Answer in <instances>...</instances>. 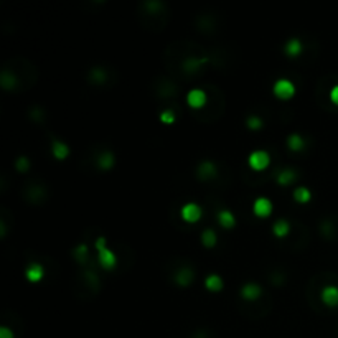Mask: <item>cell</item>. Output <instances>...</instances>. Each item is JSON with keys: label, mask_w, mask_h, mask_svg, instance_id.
<instances>
[{"label": "cell", "mask_w": 338, "mask_h": 338, "mask_svg": "<svg viewBox=\"0 0 338 338\" xmlns=\"http://www.w3.org/2000/svg\"><path fill=\"white\" fill-rule=\"evenodd\" d=\"M88 256H90V251H88L86 244H81V246H78L76 249H74V257H76V261L79 262V264H86Z\"/></svg>", "instance_id": "83f0119b"}, {"label": "cell", "mask_w": 338, "mask_h": 338, "mask_svg": "<svg viewBox=\"0 0 338 338\" xmlns=\"http://www.w3.org/2000/svg\"><path fill=\"white\" fill-rule=\"evenodd\" d=\"M322 233L325 234L327 238H330L332 234H333V225H332L330 220H325V221L322 223Z\"/></svg>", "instance_id": "1f68e13d"}, {"label": "cell", "mask_w": 338, "mask_h": 338, "mask_svg": "<svg viewBox=\"0 0 338 338\" xmlns=\"http://www.w3.org/2000/svg\"><path fill=\"white\" fill-rule=\"evenodd\" d=\"M272 231L277 238H286L289 233H291V223L287 220H279L275 221L272 226Z\"/></svg>", "instance_id": "ffe728a7"}, {"label": "cell", "mask_w": 338, "mask_h": 338, "mask_svg": "<svg viewBox=\"0 0 338 338\" xmlns=\"http://www.w3.org/2000/svg\"><path fill=\"white\" fill-rule=\"evenodd\" d=\"M19 84H20V76L17 74V71L10 69L8 66L3 68L2 74H0V86L5 91H12V90H17Z\"/></svg>", "instance_id": "3957f363"}, {"label": "cell", "mask_w": 338, "mask_h": 338, "mask_svg": "<svg viewBox=\"0 0 338 338\" xmlns=\"http://www.w3.org/2000/svg\"><path fill=\"white\" fill-rule=\"evenodd\" d=\"M262 126V121L259 117H256V115H251V117H248V127L252 129V131H256V129H259Z\"/></svg>", "instance_id": "4dcf8cb0"}, {"label": "cell", "mask_w": 338, "mask_h": 338, "mask_svg": "<svg viewBox=\"0 0 338 338\" xmlns=\"http://www.w3.org/2000/svg\"><path fill=\"white\" fill-rule=\"evenodd\" d=\"M286 53L289 56H299L302 53V43L299 38H292L286 43Z\"/></svg>", "instance_id": "603a6c76"}, {"label": "cell", "mask_w": 338, "mask_h": 338, "mask_svg": "<svg viewBox=\"0 0 338 338\" xmlns=\"http://www.w3.org/2000/svg\"><path fill=\"white\" fill-rule=\"evenodd\" d=\"M322 302L328 307L338 305V287L337 286H325L322 291Z\"/></svg>", "instance_id": "5bb4252c"}, {"label": "cell", "mask_w": 338, "mask_h": 338, "mask_svg": "<svg viewBox=\"0 0 338 338\" xmlns=\"http://www.w3.org/2000/svg\"><path fill=\"white\" fill-rule=\"evenodd\" d=\"M252 210H254V215L259 216V218H268L270 213H272V203H270V200L261 197L257 198L254 204H252Z\"/></svg>", "instance_id": "8fae6325"}, {"label": "cell", "mask_w": 338, "mask_h": 338, "mask_svg": "<svg viewBox=\"0 0 338 338\" xmlns=\"http://www.w3.org/2000/svg\"><path fill=\"white\" fill-rule=\"evenodd\" d=\"M206 101H208L206 92L203 90H198V88H195V90H192L186 94V102H188V106L192 109H203Z\"/></svg>", "instance_id": "52a82bcc"}, {"label": "cell", "mask_w": 338, "mask_h": 338, "mask_svg": "<svg viewBox=\"0 0 338 338\" xmlns=\"http://www.w3.org/2000/svg\"><path fill=\"white\" fill-rule=\"evenodd\" d=\"M202 243L204 248H213L216 244V233L213 229H204L202 234Z\"/></svg>", "instance_id": "484cf974"}, {"label": "cell", "mask_w": 338, "mask_h": 338, "mask_svg": "<svg viewBox=\"0 0 338 338\" xmlns=\"http://www.w3.org/2000/svg\"><path fill=\"white\" fill-rule=\"evenodd\" d=\"M218 223H220L223 228H234V225H236V218L231 213L229 210H221L218 213Z\"/></svg>", "instance_id": "2e32d148"}, {"label": "cell", "mask_w": 338, "mask_h": 338, "mask_svg": "<svg viewBox=\"0 0 338 338\" xmlns=\"http://www.w3.org/2000/svg\"><path fill=\"white\" fill-rule=\"evenodd\" d=\"M330 99H332L333 104L338 106V84H337V86L332 88V91H330Z\"/></svg>", "instance_id": "836d02e7"}, {"label": "cell", "mask_w": 338, "mask_h": 338, "mask_svg": "<svg viewBox=\"0 0 338 338\" xmlns=\"http://www.w3.org/2000/svg\"><path fill=\"white\" fill-rule=\"evenodd\" d=\"M216 173H218V170H216V165H215V163L210 162V160H204V162L200 163L197 175H198V179L202 180V181H206V180L215 179Z\"/></svg>", "instance_id": "30bf717a"}, {"label": "cell", "mask_w": 338, "mask_h": 338, "mask_svg": "<svg viewBox=\"0 0 338 338\" xmlns=\"http://www.w3.org/2000/svg\"><path fill=\"white\" fill-rule=\"evenodd\" d=\"M51 152H53V155H55V157H56L58 160H65L66 157H68L69 149H68V145H66L65 142L53 140V144H51Z\"/></svg>", "instance_id": "ac0fdd59"}, {"label": "cell", "mask_w": 338, "mask_h": 338, "mask_svg": "<svg viewBox=\"0 0 338 338\" xmlns=\"http://www.w3.org/2000/svg\"><path fill=\"white\" fill-rule=\"evenodd\" d=\"M15 167H17V170H19V172H26V170H28V167H30L28 158H26V157H20L19 160H17Z\"/></svg>", "instance_id": "f546056e"}, {"label": "cell", "mask_w": 338, "mask_h": 338, "mask_svg": "<svg viewBox=\"0 0 338 338\" xmlns=\"http://www.w3.org/2000/svg\"><path fill=\"white\" fill-rule=\"evenodd\" d=\"M204 286H206L208 291L211 292H220L223 289V279L220 277L218 274H210L204 281Z\"/></svg>", "instance_id": "d6986e66"}, {"label": "cell", "mask_w": 338, "mask_h": 338, "mask_svg": "<svg viewBox=\"0 0 338 338\" xmlns=\"http://www.w3.org/2000/svg\"><path fill=\"white\" fill-rule=\"evenodd\" d=\"M25 197L32 203H42L46 198V188L43 185H30L25 190Z\"/></svg>", "instance_id": "9c48e42d"}, {"label": "cell", "mask_w": 338, "mask_h": 338, "mask_svg": "<svg viewBox=\"0 0 338 338\" xmlns=\"http://www.w3.org/2000/svg\"><path fill=\"white\" fill-rule=\"evenodd\" d=\"M269 163H270V157L266 150H256V152L249 155V165L256 172L266 170L269 167Z\"/></svg>", "instance_id": "277c9868"}, {"label": "cell", "mask_w": 338, "mask_h": 338, "mask_svg": "<svg viewBox=\"0 0 338 338\" xmlns=\"http://www.w3.org/2000/svg\"><path fill=\"white\" fill-rule=\"evenodd\" d=\"M157 91L160 97H172L177 96V86L172 81H168L165 78H160L157 81Z\"/></svg>", "instance_id": "9a60e30c"}, {"label": "cell", "mask_w": 338, "mask_h": 338, "mask_svg": "<svg viewBox=\"0 0 338 338\" xmlns=\"http://www.w3.org/2000/svg\"><path fill=\"white\" fill-rule=\"evenodd\" d=\"M295 92V86H293L292 81L289 79H279L274 84V94L279 97V99H291Z\"/></svg>", "instance_id": "8992f818"}, {"label": "cell", "mask_w": 338, "mask_h": 338, "mask_svg": "<svg viewBox=\"0 0 338 338\" xmlns=\"http://www.w3.org/2000/svg\"><path fill=\"white\" fill-rule=\"evenodd\" d=\"M79 279H81L83 287L86 289V291L90 292V293H96L97 291H99V287H101L99 277H97V274L92 269L84 270Z\"/></svg>", "instance_id": "5b68a950"}, {"label": "cell", "mask_w": 338, "mask_h": 338, "mask_svg": "<svg viewBox=\"0 0 338 338\" xmlns=\"http://www.w3.org/2000/svg\"><path fill=\"white\" fill-rule=\"evenodd\" d=\"M160 121H162L163 124H172L173 121H175V114H173V111H170V109L163 111V113L160 114Z\"/></svg>", "instance_id": "f1b7e54d"}, {"label": "cell", "mask_w": 338, "mask_h": 338, "mask_svg": "<svg viewBox=\"0 0 338 338\" xmlns=\"http://www.w3.org/2000/svg\"><path fill=\"white\" fill-rule=\"evenodd\" d=\"M261 295H262V289L254 282L244 284L243 289H241V297L248 302H254V300L259 299Z\"/></svg>", "instance_id": "7c38bea8"}, {"label": "cell", "mask_w": 338, "mask_h": 338, "mask_svg": "<svg viewBox=\"0 0 338 338\" xmlns=\"http://www.w3.org/2000/svg\"><path fill=\"white\" fill-rule=\"evenodd\" d=\"M203 211L202 206H198L197 203H186L181 206V218L186 221V223H197V221L202 218Z\"/></svg>", "instance_id": "ba28073f"}, {"label": "cell", "mask_w": 338, "mask_h": 338, "mask_svg": "<svg viewBox=\"0 0 338 338\" xmlns=\"http://www.w3.org/2000/svg\"><path fill=\"white\" fill-rule=\"evenodd\" d=\"M295 179H297V173H295V170H291V168H286V170H282L277 175V181L282 186H287V185L293 183V181H295Z\"/></svg>", "instance_id": "44dd1931"}, {"label": "cell", "mask_w": 338, "mask_h": 338, "mask_svg": "<svg viewBox=\"0 0 338 338\" xmlns=\"http://www.w3.org/2000/svg\"><path fill=\"white\" fill-rule=\"evenodd\" d=\"M97 248V261L104 269H114L115 268V256L111 249L106 248V238H99L96 241Z\"/></svg>", "instance_id": "7a4b0ae2"}, {"label": "cell", "mask_w": 338, "mask_h": 338, "mask_svg": "<svg viewBox=\"0 0 338 338\" xmlns=\"http://www.w3.org/2000/svg\"><path fill=\"white\" fill-rule=\"evenodd\" d=\"M0 338H13V332L10 330V328L2 327L0 328Z\"/></svg>", "instance_id": "d6a6232c"}, {"label": "cell", "mask_w": 338, "mask_h": 338, "mask_svg": "<svg viewBox=\"0 0 338 338\" xmlns=\"http://www.w3.org/2000/svg\"><path fill=\"white\" fill-rule=\"evenodd\" d=\"M114 155L111 152H102L99 157H97V167L102 168V170H109L114 165Z\"/></svg>", "instance_id": "7402d4cb"}, {"label": "cell", "mask_w": 338, "mask_h": 338, "mask_svg": "<svg viewBox=\"0 0 338 338\" xmlns=\"http://www.w3.org/2000/svg\"><path fill=\"white\" fill-rule=\"evenodd\" d=\"M287 145H289V149L293 150V152H299V150H302L305 147V140L302 139L299 134H292L287 137Z\"/></svg>", "instance_id": "cb8c5ba5"}, {"label": "cell", "mask_w": 338, "mask_h": 338, "mask_svg": "<svg viewBox=\"0 0 338 338\" xmlns=\"http://www.w3.org/2000/svg\"><path fill=\"white\" fill-rule=\"evenodd\" d=\"M25 275L30 282H38L43 279V268L40 264H30L25 270Z\"/></svg>", "instance_id": "e0dca14e"}, {"label": "cell", "mask_w": 338, "mask_h": 338, "mask_svg": "<svg viewBox=\"0 0 338 338\" xmlns=\"http://www.w3.org/2000/svg\"><path fill=\"white\" fill-rule=\"evenodd\" d=\"M173 279H175V282L179 284V286H181V287L190 286V284L193 282V279H195L193 269L188 268V266H185V268L177 270V274H175V277H173Z\"/></svg>", "instance_id": "4fadbf2b"}, {"label": "cell", "mask_w": 338, "mask_h": 338, "mask_svg": "<svg viewBox=\"0 0 338 338\" xmlns=\"http://www.w3.org/2000/svg\"><path fill=\"white\" fill-rule=\"evenodd\" d=\"M90 78L94 84H102V83H106V79H108V73H106L102 68H94V69H91Z\"/></svg>", "instance_id": "4316f807"}, {"label": "cell", "mask_w": 338, "mask_h": 338, "mask_svg": "<svg viewBox=\"0 0 338 338\" xmlns=\"http://www.w3.org/2000/svg\"><path fill=\"white\" fill-rule=\"evenodd\" d=\"M142 8H144V13H140L142 17H145V25L149 28V25L152 23L150 20H158L160 25H165L167 20V12H165V5L162 2H145L142 3Z\"/></svg>", "instance_id": "6da1fadb"}, {"label": "cell", "mask_w": 338, "mask_h": 338, "mask_svg": "<svg viewBox=\"0 0 338 338\" xmlns=\"http://www.w3.org/2000/svg\"><path fill=\"white\" fill-rule=\"evenodd\" d=\"M293 198H295V202H299V203H309L310 198H312V195H310V192L305 188V186H299V188H295V192H293Z\"/></svg>", "instance_id": "d4e9b609"}]
</instances>
